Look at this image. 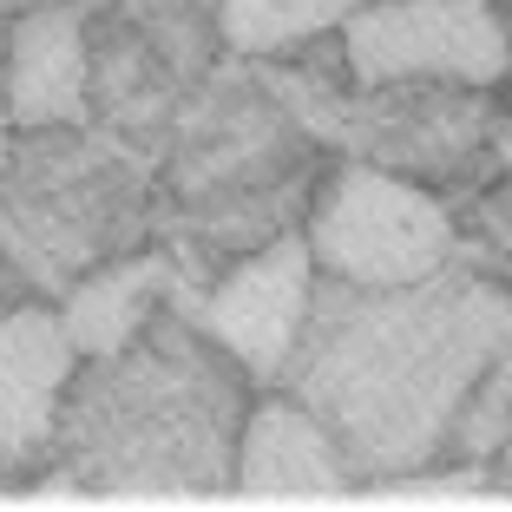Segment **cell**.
<instances>
[{
  "label": "cell",
  "mask_w": 512,
  "mask_h": 512,
  "mask_svg": "<svg viewBox=\"0 0 512 512\" xmlns=\"http://www.w3.org/2000/svg\"><path fill=\"white\" fill-rule=\"evenodd\" d=\"M355 296V309H329V335L302 362V394L355 460L401 467L440 440L453 401L512 335V309L480 283L440 289V270Z\"/></svg>",
  "instance_id": "6da1fadb"
},
{
  "label": "cell",
  "mask_w": 512,
  "mask_h": 512,
  "mask_svg": "<svg viewBox=\"0 0 512 512\" xmlns=\"http://www.w3.org/2000/svg\"><path fill=\"white\" fill-rule=\"evenodd\" d=\"M309 250L348 289H407V283H427L434 270H447L453 224L421 184L355 165L316 204Z\"/></svg>",
  "instance_id": "7a4b0ae2"
},
{
  "label": "cell",
  "mask_w": 512,
  "mask_h": 512,
  "mask_svg": "<svg viewBox=\"0 0 512 512\" xmlns=\"http://www.w3.org/2000/svg\"><path fill=\"white\" fill-rule=\"evenodd\" d=\"M342 46L362 86H493L512 66V40L486 0H368L342 20Z\"/></svg>",
  "instance_id": "3957f363"
},
{
  "label": "cell",
  "mask_w": 512,
  "mask_h": 512,
  "mask_svg": "<svg viewBox=\"0 0 512 512\" xmlns=\"http://www.w3.org/2000/svg\"><path fill=\"white\" fill-rule=\"evenodd\" d=\"M309 270H316V250L309 237H276L270 250H256L250 263L224 276L204 302V329L250 368L256 381H270L289 368L302 342V316H309Z\"/></svg>",
  "instance_id": "277c9868"
},
{
  "label": "cell",
  "mask_w": 512,
  "mask_h": 512,
  "mask_svg": "<svg viewBox=\"0 0 512 512\" xmlns=\"http://www.w3.org/2000/svg\"><path fill=\"white\" fill-rule=\"evenodd\" d=\"M73 335L46 309L0 316V453H27L53 434L60 394L73 381Z\"/></svg>",
  "instance_id": "5b68a950"
},
{
  "label": "cell",
  "mask_w": 512,
  "mask_h": 512,
  "mask_svg": "<svg viewBox=\"0 0 512 512\" xmlns=\"http://www.w3.org/2000/svg\"><path fill=\"white\" fill-rule=\"evenodd\" d=\"M237 486L250 499H348V467L335 434L309 407H256L237 447Z\"/></svg>",
  "instance_id": "8992f818"
},
{
  "label": "cell",
  "mask_w": 512,
  "mask_h": 512,
  "mask_svg": "<svg viewBox=\"0 0 512 512\" xmlns=\"http://www.w3.org/2000/svg\"><path fill=\"white\" fill-rule=\"evenodd\" d=\"M7 99L20 125H66L86 112V40L66 7H40L14 27Z\"/></svg>",
  "instance_id": "52a82bcc"
},
{
  "label": "cell",
  "mask_w": 512,
  "mask_h": 512,
  "mask_svg": "<svg viewBox=\"0 0 512 512\" xmlns=\"http://www.w3.org/2000/svg\"><path fill=\"white\" fill-rule=\"evenodd\" d=\"M165 263H132V270H112L99 276V283L73 289V302H66V335H73L79 355H92V362H112V355H125L132 348V335L145 329V296L151 289H165Z\"/></svg>",
  "instance_id": "ba28073f"
},
{
  "label": "cell",
  "mask_w": 512,
  "mask_h": 512,
  "mask_svg": "<svg viewBox=\"0 0 512 512\" xmlns=\"http://www.w3.org/2000/svg\"><path fill=\"white\" fill-rule=\"evenodd\" d=\"M355 7L362 0H224V33L243 53H276V46L342 27Z\"/></svg>",
  "instance_id": "9c48e42d"
},
{
  "label": "cell",
  "mask_w": 512,
  "mask_h": 512,
  "mask_svg": "<svg viewBox=\"0 0 512 512\" xmlns=\"http://www.w3.org/2000/svg\"><path fill=\"white\" fill-rule=\"evenodd\" d=\"M388 499H467L480 493V480H407V486H381Z\"/></svg>",
  "instance_id": "30bf717a"
},
{
  "label": "cell",
  "mask_w": 512,
  "mask_h": 512,
  "mask_svg": "<svg viewBox=\"0 0 512 512\" xmlns=\"http://www.w3.org/2000/svg\"><path fill=\"white\" fill-rule=\"evenodd\" d=\"M0 165H7V132H0Z\"/></svg>",
  "instance_id": "8fae6325"
}]
</instances>
